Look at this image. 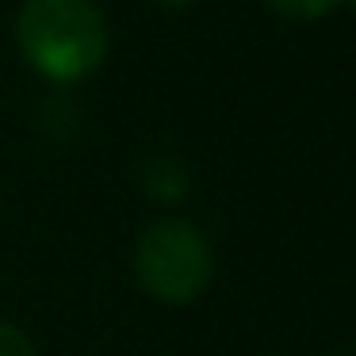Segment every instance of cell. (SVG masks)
I'll return each instance as SVG.
<instances>
[{"mask_svg":"<svg viewBox=\"0 0 356 356\" xmlns=\"http://www.w3.org/2000/svg\"><path fill=\"white\" fill-rule=\"evenodd\" d=\"M165 4H188V0H165Z\"/></svg>","mask_w":356,"mask_h":356,"instance_id":"6","label":"cell"},{"mask_svg":"<svg viewBox=\"0 0 356 356\" xmlns=\"http://www.w3.org/2000/svg\"><path fill=\"white\" fill-rule=\"evenodd\" d=\"M211 245L192 222L161 218L134 241V272L142 287L161 302H192L211 284Z\"/></svg>","mask_w":356,"mask_h":356,"instance_id":"2","label":"cell"},{"mask_svg":"<svg viewBox=\"0 0 356 356\" xmlns=\"http://www.w3.org/2000/svg\"><path fill=\"white\" fill-rule=\"evenodd\" d=\"M0 356H35V345L19 325L0 322Z\"/></svg>","mask_w":356,"mask_h":356,"instance_id":"5","label":"cell"},{"mask_svg":"<svg viewBox=\"0 0 356 356\" xmlns=\"http://www.w3.org/2000/svg\"><path fill=\"white\" fill-rule=\"evenodd\" d=\"M19 54L50 81H81L108 54V27L92 0H27L16 16Z\"/></svg>","mask_w":356,"mask_h":356,"instance_id":"1","label":"cell"},{"mask_svg":"<svg viewBox=\"0 0 356 356\" xmlns=\"http://www.w3.org/2000/svg\"><path fill=\"white\" fill-rule=\"evenodd\" d=\"M272 8L287 19H318L337 4V0H268Z\"/></svg>","mask_w":356,"mask_h":356,"instance_id":"4","label":"cell"},{"mask_svg":"<svg viewBox=\"0 0 356 356\" xmlns=\"http://www.w3.org/2000/svg\"><path fill=\"white\" fill-rule=\"evenodd\" d=\"M138 184L146 188L154 200H177L188 188V172L180 161H172L169 154H149L138 165Z\"/></svg>","mask_w":356,"mask_h":356,"instance_id":"3","label":"cell"}]
</instances>
